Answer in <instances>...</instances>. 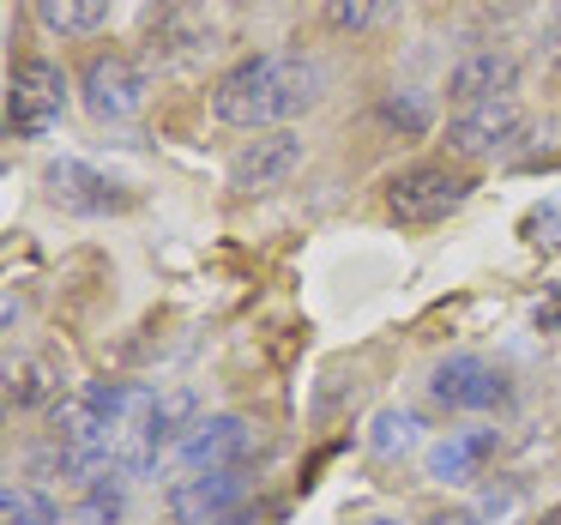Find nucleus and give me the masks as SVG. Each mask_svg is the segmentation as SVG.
Returning <instances> with one entry per match:
<instances>
[{"label": "nucleus", "mask_w": 561, "mask_h": 525, "mask_svg": "<svg viewBox=\"0 0 561 525\" xmlns=\"http://www.w3.org/2000/svg\"><path fill=\"white\" fill-rule=\"evenodd\" d=\"M55 387H61V380H55V363H43V356H25V363L7 368V399L13 404H43ZM55 399H61V392H55Z\"/></svg>", "instance_id": "18"}, {"label": "nucleus", "mask_w": 561, "mask_h": 525, "mask_svg": "<svg viewBox=\"0 0 561 525\" xmlns=\"http://www.w3.org/2000/svg\"><path fill=\"white\" fill-rule=\"evenodd\" d=\"M37 19L55 37H91L110 19V0H37Z\"/></svg>", "instance_id": "13"}, {"label": "nucleus", "mask_w": 561, "mask_h": 525, "mask_svg": "<svg viewBox=\"0 0 561 525\" xmlns=\"http://www.w3.org/2000/svg\"><path fill=\"white\" fill-rule=\"evenodd\" d=\"M248 495V477L242 471H187L170 483L163 507H170L175 525H218L224 513H236Z\"/></svg>", "instance_id": "8"}, {"label": "nucleus", "mask_w": 561, "mask_h": 525, "mask_svg": "<svg viewBox=\"0 0 561 525\" xmlns=\"http://www.w3.org/2000/svg\"><path fill=\"white\" fill-rule=\"evenodd\" d=\"M519 134H525L519 103L495 98V103H477V110L453 115V122H447V151H453V158H495V151H507Z\"/></svg>", "instance_id": "9"}, {"label": "nucleus", "mask_w": 561, "mask_h": 525, "mask_svg": "<svg viewBox=\"0 0 561 525\" xmlns=\"http://www.w3.org/2000/svg\"><path fill=\"white\" fill-rule=\"evenodd\" d=\"M146 67L134 61V55H91L85 73H79V98H85L91 122H134L139 110H146Z\"/></svg>", "instance_id": "4"}, {"label": "nucleus", "mask_w": 561, "mask_h": 525, "mask_svg": "<svg viewBox=\"0 0 561 525\" xmlns=\"http://www.w3.org/2000/svg\"><path fill=\"white\" fill-rule=\"evenodd\" d=\"M61 103H67L61 67L43 61V55H25V61L13 67V98H7V122H13V134L43 139L55 122H61Z\"/></svg>", "instance_id": "5"}, {"label": "nucleus", "mask_w": 561, "mask_h": 525, "mask_svg": "<svg viewBox=\"0 0 561 525\" xmlns=\"http://www.w3.org/2000/svg\"><path fill=\"white\" fill-rule=\"evenodd\" d=\"M416 441H423L416 411H380L375 423H368V447H375V459H404Z\"/></svg>", "instance_id": "17"}, {"label": "nucleus", "mask_w": 561, "mask_h": 525, "mask_svg": "<svg viewBox=\"0 0 561 525\" xmlns=\"http://www.w3.org/2000/svg\"><path fill=\"white\" fill-rule=\"evenodd\" d=\"M495 453V429H477V435H447L428 453V477L435 483H471L483 471V459Z\"/></svg>", "instance_id": "12"}, {"label": "nucleus", "mask_w": 561, "mask_h": 525, "mask_svg": "<svg viewBox=\"0 0 561 525\" xmlns=\"http://www.w3.org/2000/svg\"><path fill=\"white\" fill-rule=\"evenodd\" d=\"M399 0H320V25L339 31V37H363V31L387 25Z\"/></svg>", "instance_id": "14"}, {"label": "nucleus", "mask_w": 561, "mask_h": 525, "mask_svg": "<svg viewBox=\"0 0 561 525\" xmlns=\"http://www.w3.org/2000/svg\"><path fill=\"white\" fill-rule=\"evenodd\" d=\"M531 7H543V0H483L489 19H519V13H531Z\"/></svg>", "instance_id": "20"}, {"label": "nucleus", "mask_w": 561, "mask_h": 525, "mask_svg": "<svg viewBox=\"0 0 561 525\" xmlns=\"http://www.w3.org/2000/svg\"><path fill=\"white\" fill-rule=\"evenodd\" d=\"M471 199V182L447 163H411L387 182V212L399 224H440Z\"/></svg>", "instance_id": "2"}, {"label": "nucleus", "mask_w": 561, "mask_h": 525, "mask_svg": "<svg viewBox=\"0 0 561 525\" xmlns=\"http://www.w3.org/2000/svg\"><path fill=\"white\" fill-rule=\"evenodd\" d=\"M0 525H61V507L37 483H7L0 489Z\"/></svg>", "instance_id": "16"}, {"label": "nucleus", "mask_w": 561, "mask_h": 525, "mask_svg": "<svg viewBox=\"0 0 561 525\" xmlns=\"http://www.w3.org/2000/svg\"><path fill=\"white\" fill-rule=\"evenodd\" d=\"M308 146L296 127H272V134H254L242 151L230 158V187H242V194H272V187H284L296 170H302Z\"/></svg>", "instance_id": "6"}, {"label": "nucleus", "mask_w": 561, "mask_h": 525, "mask_svg": "<svg viewBox=\"0 0 561 525\" xmlns=\"http://www.w3.org/2000/svg\"><path fill=\"white\" fill-rule=\"evenodd\" d=\"M127 483L134 477L127 471H103L85 483V495H79V525H115L127 513Z\"/></svg>", "instance_id": "15"}, {"label": "nucleus", "mask_w": 561, "mask_h": 525, "mask_svg": "<svg viewBox=\"0 0 561 525\" xmlns=\"http://www.w3.org/2000/svg\"><path fill=\"white\" fill-rule=\"evenodd\" d=\"M380 122L404 127V134H423V127H428V103H416V98H387V103H380Z\"/></svg>", "instance_id": "19"}, {"label": "nucleus", "mask_w": 561, "mask_h": 525, "mask_svg": "<svg viewBox=\"0 0 561 525\" xmlns=\"http://www.w3.org/2000/svg\"><path fill=\"white\" fill-rule=\"evenodd\" d=\"M260 453V429L248 423V416L224 411V416H199L194 435L182 441V447L170 453L175 471H248V459Z\"/></svg>", "instance_id": "3"}, {"label": "nucleus", "mask_w": 561, "mask_h": 525, "mask_svg": "<svg viewBox=\"0 0 561 525\" xmlns=\"http://www.w3.org/2000/svg\"><path fill=\"white\" fill-rule=\"evenodd\" d=\"M320 103V67L302 55H248L211 85V115L242 134L290 127Z\"/></svg>", "instance_id": "1"}, {"label": "nucleus", "mask_w": 561, "mask_h": 525, "mask_svg": "<svg viewBox=\"0 0 561 525\" xmlns=\"http://www.w3.org/2000/svg\"><path fill=\"white\" fill-rule=\"evenodd\" d=\"M43 182H49V199H55V206L85 212V218H110V212H122L127 199H134L122 182H115V175L91 170V163H79V158L49 163V170H43Z\"/></svg>", "instance_id": "10"}, {"label": "nucleus", "mask_w": 561, "mask_h": 525, "mask_svg": "<svg viewBox=\"0 0 561 525\" xmlns=\"http://www.w3.org/2000/svg\"><path fill=\"white\" fill-rule=\"evenodd\" d=\"M428 399L440 411H501L507 404V375L489 368L483 356H447L428 375Z\"/></svg>", "instance_id": "7"}, {"label": "nucleus", "mask_w": 561, "mask_h": 525, "mask_svg": "<svg viewBox=\"0 0 561 525\" xmlns=\"http://www.w3.org/2000/svg\"><path fill=\"white\" fill-rule=\"evenodd\" d=\"M363 525H411V520H363Z\"/></svg>", "instance_id": "23"}, {"label": "nucleus", "mask_w": 561, "mask_h": 525, "mask_svg": "<svg viewBox=\"0 0 561 525\" xmlns=\"http://www.w3.org/2000/svg\"><path fill=\"white\" fill-rule=\"evenodd\" d=\"M513 79H519V61H513L507 49H477V55H465V61L447 73V98L459 103V110H477V103L507 98Z\"/></svg>", "instance_id": "11"}, {"label": "nucleus", "mask_w": 561, "mask_h": 525, "mask_svg": "<svg viewBox=\"0 0 561 525\" xmlns=\"http://www.w3.org/2000/svg\"><path fill=\"white\" fill-rule=\"evenodd\" d=\"M537 525H561V507H549V513H543V520H537Z\"/></svg>", "instance_id": "22"}, {"label": "nucleus", "mask_w": 561, "mask_h": 525, "mask_svg": "<svg viewBox=\"0 0 561 525\" xmlns=\"http://www.w3.org/2000/svg\"><path fill=\"white\" fill-rule=\"evenodd\" d=\"M272 520V507H236V513H224L218 525H266Z\"/></svg>", "instance_id": "21"}]
</instances>
